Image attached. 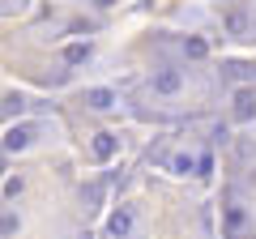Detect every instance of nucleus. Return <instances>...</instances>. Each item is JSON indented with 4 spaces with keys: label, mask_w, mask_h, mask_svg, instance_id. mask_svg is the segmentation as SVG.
Wrapping results in <instances>:
<instances>
[{
    "label": "nucleus",
    "mask_w": 256,
    "mask_h": 239,
    "mask_svg": "<svg viewBox=\"0 0 256 239\" xmlns=\"http://www.w3.org/2000/svg\"><path fill=\"white\" fill-rule=\"evenodd\" d=\"M94 4H102V9H107V4H116V0H94Z\"/></svg>",
    "instance_id": "nucleus-13"
},
{
    "label": "nucleus",
    "mask_w": 256,
    "mask_h": 239,
    "mask_svg": "<svg viewBox=\"0 0 256 239\" xmlns=\"http://www.w3.org/2000/svg\"><path fill=\"white\" fill-rule=\"evenodd\" d=\"M128 230H132V210H116V214H111V235L124 239Z\"/></svg>",
    "instance_id": "nucleus-4"
},
{
    "label": "nucleus",
    "mask_w": 256,
    "mask_h": 239,
    "mask_svg": "<svg viewBox=\"0 0 256 239\" xmlns=\"http://www.w3.org/2000/svg\"><path fill=\"white\" fill-rule=\"evenodd\" d=\"M13 230H18V218H13V214H4V218H0V235H13Z\"/></svg>",
    "instance_id": "nucleus-11"
},
{
    "label": "nucleus",
    "mask_w": 256,
    "mask_h": 239,
    "mask_svg": "<svg viewBox=\"0 0 256 239\" xmlns=\"http://www.w3.org/2000/svg\"><path fill=\"white\" fill-rule=\"evenodd\" d=\"M94 154L107 162V158L116 154V132H98V137H94Z\"/></svg>",
    "instance_id": "nucleus-6"
},
{
    "label": "nucleus",
    "mask_w": 256,
    "mask_h": 239,
    "mask_svg": "<svg viewBox=\"0 0 256 239\" xmlns=\"http://www.w3.org/2000/svg\"><path fill=\"white\" fill-rule=\"evenodd\" d=\"M180 86H184V77L175 73V68H162V73L154 77V90H158V94H175Z\"/></svg>",
    "instance_id": "nucleus-3"
},
{
    "label": "nucleus",
    "mask_w": 256,
    "mask_h": 239,
    "mask_svg": "<svg viewBox=\"0 0 256 239\" xmlns=\"http://www.w3.org/2000/svg\"><path fill=\"white\" fill-rule=\"evenodd\" d=\"M256 116V90H239L235 94V120H252Z\"/></svg>",
    "instance_id": "nucleus-2"
},
{
    "label": "nucleus",
    "mask_w": 256,
    "mask_h": 239,
    "mask_svg": "<svg viewBox=\"0 0 256 239\" xmlns=\"http://www.w3.org/2000/svg\"><path fill=\"white\" fill-rule=\"evenodd\" d=\"M244 226H248L244 205H226V210H222V235H226V239H239V235H244Z\"/></svg>",
    "instance_id": "nucleus-1"
},
{
    "label": "nucleus",
    "mask_w": 256,
    "mask_h": 239,
    "mask_svg": "<svg viewBox=\"0 0 256 239\" xmlns=\"http://www.w3.org/2000/svg\"><path fill=\"white\" fill-rule=\"evenodd\" d=\"M226 30L235 38H248V30H252V22H248V13H226Z\"/></svg>",
    "instance_id": "nucleus-5"
},
{
    "label": "nucleus",
    "mask_w": 256,
    "mask_h": 239,
    "mask_svg": "<svg viewBox=\"0 0 256 239\" xmlns=\"http://www.w3.org/2000/svg\"><path fill=\"white\" fill-rule=\"evenodd\" d=\"M86 56H90V47H82V43H73V47H68V52H64V60H68V64H82Z\"/></svg>",
    "instance_id": "nucleus-9"
},
{
    "label": "nucleus",
    "mask_w": 256,
    "mask_h": 239,
    "mask_svg": "<svg viewBox=\"0 0 256 239\" xmlns=\"http://www.w3.org/2000/svg\"><path fill=\"white\" fill-rule=\"evenodd\" d=\"M188 56H205V43H201V38H188Z\"/></svg>",
    "instance_id": "nucleus-12"
},
{
    "label": "nucleus",
    "mask_w": 256,
    "mask_h": 239,
    "mask_svg": "<svg viewBox=\"0 0 256 239\" xmlns=\"http://www.w3.org/2000/svg\"><path fill=\"white\" fill-rule=\"evenodd\" d=\"M4 146H9V150H26V146H30V128H13Z\"/></svg>",
    "instance_id": "nucleus-8"
},
{
    "label": "nucleus",
    "mask_w": 256,
    "mask_h": 239,
    "mask_svg": "<svg viewBox=\"0 0 256 239\" xmlns=\"http://www.w3.org/2000/svg\"><path fill=\"white\" fill-rule=\"evenodd\" d=\"M86 102H90L94 111H107L111 102H116V94H111V90H90V94H86Z\"/></svg>",
    "instance_id": "nucleus-7"
},
{
    "label": "nucleus",
    "mask_w": 256,
    "mask_h": 239,
    "mask_svg": "<svg viewBox=\"0 0 256 239\" xmlns=\"http://www.w3.org/2000/svg\"><path fill=\"white\" fill-rule=\"evenodd\" d=\"M171 166H175V171H180V175H188V171H192V166H196V162H192V158H188V154H180V158H175V162H171Z\"/></svg>",
    "instance_id": "nucleus-10"
}]
</instances>
